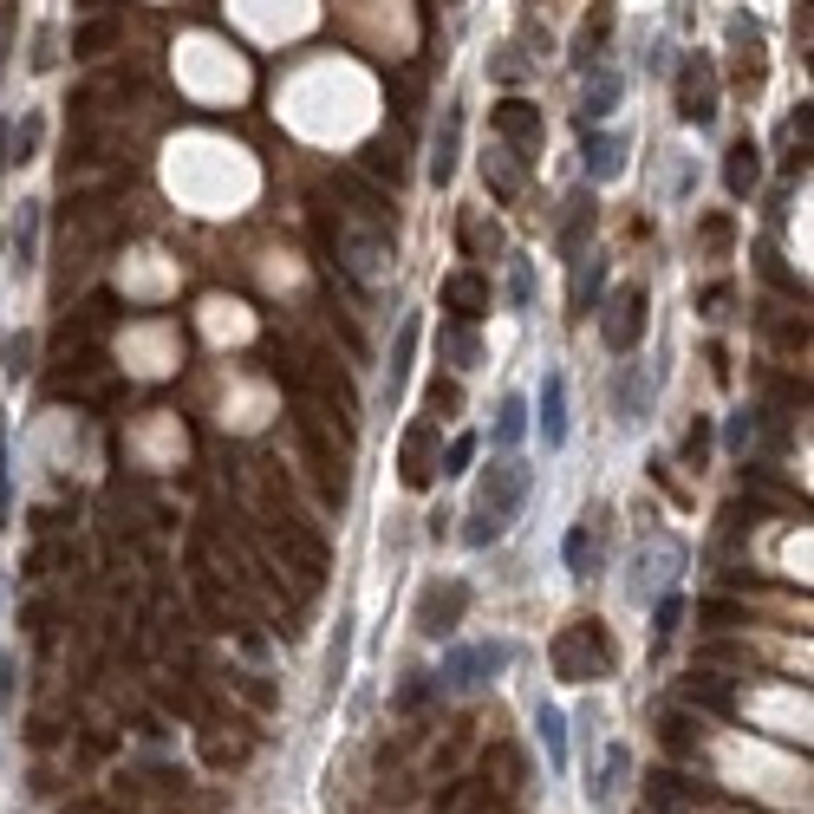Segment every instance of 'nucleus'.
I'll return each instance as SVG.
<instances>
[{
  "instance_id": "412c9836",
  "label": "nucleus",
  "mask_w": 814,
  "mask_h": 814,
  "mask_svg": "<svg viewBox=\"0 0 814 814\" xmlns=\"http://www.w3.org/2000/svg\"><path fill=\"white\" fill-rule=\"evenodd\" d=\"M469 463H476V437H456V444L444 449V476H463Z\"/></svg>"
},
{
  "instance_id": "b1692460",
  "label": "nucleus",
  "mask_w": 814,
  "mask_h": 814,
  "mask_svg": "<svg viewBox=\"0 0 814 814\" xmlns=\"http://www.w3.org/2000/svg\"><path fill=\"white\" fill-rule=\"evenodd\" d=\"M463 248H469V254H482V248H496V228H482V223H463Z\"/></svg>"
},
{
  "instance_id": "f257e3e1",
  "label": "nucleus",
  "mask_w": 814,
  "mask_h": 814,
  "mask_svg": "<svg viewBox=\"0 0 814 814\" xmlns=\"http://www.w3.org/2000/svg\"><path fill=\"white\" fill-rule=\"evenodd\" d=\"M528 482H534V469H528L521 456H502V463L482 476V489H476V509H469L463 541H469V547L502 541V534H509V521L521 515V502H528Z\"/></svg>"
},
{
  "instance_id": "a211bd4d",
  "label": "nucleus",
  "mask_w": 814,
  "mask_h": 814,
  "mask_svg": "<svg viewBox=\"0 0 814 814\" xmlns=\"http://www.w3.org/2000/svg\"><path fill=\"white\" fill-rule=\"evenodd\" d=\"M521 431H528V404H521V398H502V417H496V444L515 449V444H521Z\"/></svg>"
},
{
  "instance_id": "20e7f679",
  "label": "nucleus",
  "mask_w": 814,
  "mask_h": 814,
  "mask_svg": "<svg viewBox=\"0 0 814 814\" xmlns=\"http://www.w3.org/2000/svg\"><path fill=\"white\" fill-rule=\"evenodd\" d=\"M496 131L521 150V163H534L541 156V105H528V98H509V105H496Z\"/></svg>"
},
{
  "instance_id": "dca6fc26",
  "label": "nucleus",
  "mask_w": 814,
  "mask_h": 814,
  "mask_svg": "<svg viewBox=\"0 0 814 814\" xmlns=\"http://www.w3.org/2000/svg\"><path fill=\"white\" fill-rule=\"evenodd\" d=\"M587 170L593 176H612L619 170V138L612 131H587Z\"/></svg>"
},
{
  "instance_id": "4be33fe9",
  "label": "nucleus",
  "mask_w": 814,
  "mask_h": 814,
  "mask_svg": "<svg viewBox=\"0 0 814 814\" xmlns=\"http://www.w3.org/2000/svg\"><path fill=\"white\" fill-rule=\"evenodd\" d=\"M449 306H463V313H469V306H482V281L456 274V281H449Z\"/></svg>"
},
{
  "instance_id": "39448f33",
  "label": "nucleus",
  "mask_w": 814,
  "mask_h": 814,
  "mask_svg": "<svg viewBox=\"0 0 814 814\" xmlns=\"http://www.w3.org/2000/svg\"><path fill=\"white\" fill-rule=\"evenodd\" d=\"M534 431H541V449L567 444V378L561 371L541 378V417H534Z\"/></svg>"
},
{
  "instance_id": "ddd939ff",
  "label": "nucleus",
  "mask_w": 814,
  "mask_h": 814,
  "mask_svg": "<svg viewBox=\"0 0 814 814\" xmlns=\"http://www.w3.org/2000/svg\"><path fill=\"white\" fill-rule=\"evenodd\" d=\"M567 567H574L580 580H587L593 567H599V541H593L587 521H580V528H567Z\"/></svg>"
},
{
  "instance_id": "2eb2a0df",
  "label": "nucleus",
  "mask_w": 814,
  "mask_h": 814,
  "mask_svg": "<svg viewBox=\"0 0 814 814\" xmlns=\"http://www.w3.org/2000/svg\"><path fill=\"white\" fill-rule=\"evenodd\" d=\"M411 359H417V319H404V326H398V346H391V391L411 378Z\"/></svg>"
},
{
  "instance_id": "4468645a",
  "label": "nucleus",
  "mask_w": 814,
  "mask_h": 814,
  "mask_svg": "<svg viewBox=\"0 0 814 814\" xmlns=\"http://www.w3.org/2000/svg\"><path fill=\"white\" fill-rule=\"evenodd\" d=\"M111 40H118V20H85V26L73 33V53L78 59H91V53H105Z\"/></svg>"
},
{
  "instance_id": "1a4fd4ad",
  "label": "nucleus",
  "mask_w": 814,
  "mask_h": 814,
  "mask_svg": "<svg viewBox=\"0 0 814 814\" xmlns=\"http://www.w3.org/2000/svg\"><path fill=\"white\" fill-rule=\"evenodd\" d=\"M756 156H762V150L749 144V138H742V144H730V163H724L730 196H749V189H756V176H762V163H756Z\"/></svg>"
},
{
  "instance_id": "7ed1b4c3",
  "label": "nucleus",
  "mask_w": 814,
  "mask_h": 814,
  "mask_svg": "<svg viewBox=\"0 0 814 814\" xmlns=\"http://www.w3.org/2000/svg\"><path fill=\"white\" fill-rule=\"evenodd\" d=\"M677 118L684 124H710L717 118V66L704 53H691L677 66Z\"/></svg>"
},
{
  "instance_id": "f3484780",
  "label": "nucleus",
  "mask_w": 814,
  "mask_h": 814,
  "mask_svg": "<svg viewBox=\"0 0 814 814\" xmlns=\"http://www.w3.org/2000/svg\"><path fill=\"white\" fill-rule=\"evenodd\" d=\"M40 131H46V124H40V111H26V118H20V131L7 138V163H33V150H40Z\"/></svg>"
},
{
  "instance_id": "f03ea898",
  "label": "nucleus",
  "mask_w": 814,
  "mask_h": 814,
  "mask_svg": "<svg viewBox=\"0 0 814 814\" xmlns=\"http://www.w3.org/2000/svg\"><path fill=\"white\" fill-rule=\"evenodd\" d=\"M502 665H509V645H502V639H476V645L449 652L444 684L449 691H482V684H496V671Z\"/></svg>"
},
{
  "instance_id": "9b49d317",
  "label": "nucleus",
  "mask_w": 814,
  "mask_h": 814,
  "mask_svg": "<svg viewBox=\"0 0 814 814\" xmlns=\"http://www.w3.org/2000/svg\"><path fill=\"white\" fill-rule=\"evenodd\" d=\"M606 40H612V13L599 7V13H587V26H580V40H574V66H593V59L606 53Z\"/></svg>"
},
{
  "instance_id": "6ab92c4d",
  "label": "nucleus",
  "mask_w": 814,
  "mask_h": 814,
  "mask_svg": "<svg viewBox=\"0 0 814 814\" xmlns=\"http://www.w3.org/2000/svg\"><path fill=\"white\" fill-rule=\"evenodd\" d=\"M404 476H411V482H431V431H411V444H404Z\"/></svg>"
},
{
  "instance_id": "6e6552de",
  "label": "nucleus",
  "mask_w": 814,
  "mask_h": 814,
  "mask_svg": "<svg viewBox=\"0 0 814 814\" xmlns=\"http://www.w3.org/2000/svg\"><path fill=\"white\" fill-rule=\"evenodd\" d=\"M40 261V203H20V223H13V268L33 274Z\"/></svg>"
},
{
  "instance_id": "393cba45",
  "label": "nucleus",
  "mask_w": 814,
  "mask_h": 814,
  "mask_svg": "<svg viewBox=\"0 0 814 814\" xmlns=\"http://www.w3.org/2000/svg\"><path fill=\"white\" fill-rule=\"evenodd\" d=\"M534 300V274H528V261H515V306Z\"/></svg>"
},
{
  "instance_id": "9d476101",
  "label": "nucleus",
  "mask_w": 814,
  "mask_h": 814,
  "mask_svg": "<svg viewBox=\"0 0 814 814\" xmlns=\"http://www.w3.org/2000/svg\"><path fill=\"white\" fill-rule=\"evenodd\" d=\"M456 144H463V111L449 105L444 131H437V156H431V176H437V183H449V170H456Z\"/></svg>"
},
{
  "instance_id": "5701e85b",
  "label": "nucleus",
  "mask_w": 814,
  "mask_h": 814,
  "mask_svg": "<svg viewBox=\"0 0 814 814\" xmlns=\"http://www.w3.org/2000/svg\"><path fill=\"white\" fill-rule=\"evenodd\" d=\"M26 359H33V339H26V333H13V339H7V371H13V378H26Z\"/></svg>"
},
{
  "instance_id": "aec40b11",
  "label": "nucleus",
  "mask_w": 814,
  "mask_h": 814,
  "mask_svg": "<svg viewBox=\"0 0 814 814\" xmlns=\"http://www.w3.org/2000/svg\"><path fill=\"white\" fill-rule=\"evenodd\" d=\"M534 724H541V742H547V756H554V769H561V762H567V737H561V710H554V704H541V710H534Z\"/></svg>"
},
{
  "instance_id": "0eeeda50",
  "label": "nucleus",
  "mask_w": 814,
  "mask_h": 814,
  "mask_svg": "<svg viewBox=\"0 0 814 814\" xmlns=\"http://www.w3.org/2000/svg\"><path fill=\"white\" fill-rule=\"evenodd\" d=\"M463 599H469L463 587H431L424 599H417V626H424L431 639H437V632H449V626H456V612H463Z\"/></svg>"
},
{
  "instance_id": "423d86ee",
  "label": "nucleus",
  "mask_w": 814,
  "mask_h": 814,
  "mask_svg": "<svg viewBox=\"0 0 814 814\" xmlns=\"http://www.w3.org/2000/svg\"><path fill=\"white\" fill-rule=\"evenodd\" d=\"M639 333H645V287H626V294L612 300L606 346H612V352H632V346H639Z\"/></svg>"
},
{
  "instance_id": "f8f14e48",
  "label": "nucleus",
  "mask_w": 814,
  "mask_h": 814,
  "mask_svg": "<svg viewBox=\"0 0 814 814\" xmlns=\"http://www.w3.org/2000/svg\"><path fill=\"white\" fill-rule=\"evenodd\" d=\"M612 105H619V73H593L587 78V98H580V118H606V111H612Z\"/></svg>"
}]
</instances>
